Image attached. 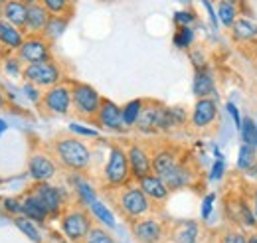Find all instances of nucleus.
Returning a JSON list of instances; mask_svg holds the SVG:
<instances>
[{
	"mask_svg": "<svg viewBox=\"0 0 257 243\" xmlns=\"http://www.w3.org/2000/svg\"><path fill=\"white\" fill-rule=\"evenodd\" d=\"M14 225L32 243H44V235L40 231V225L36 221H32V219H28L26 215H16L14 217Z\"/></svg>",
	"mask_w": 257,
	"mask_h": 243,
	"instance_id": "c85d7f7f",
	"label": "nucleus"
},
{
	"mask_svg": "<svg viewBox=\"0 0 257 243\" xmlns=\"http://www.w3.org/2000/svg\"><path fill=\"white\" fill-rule=\"evenodd\" d=\"M229 36L239 46H253L257 42V24L251 18H247V16H239L231 24Z\"/></svg>",
	"mask_w": 257,
	"mask_h": 243,
	"instance_id": "412c9836",
	"label": "nucleus"
},
{
	"mask_svg": "<svg viewBox=\"0 0 257 243\" xmlns=\"http://www.w3.org/2000/svg\"><path fill=\"white\" fill-rule=\"evenodd\" d=\"M75 0H40V4L52 14V16H67L71 18Z\"/></svg>",
	"mask_w": 257,
	"mask_h": 243,
	"instance_id": "72a5a7b5",
	"label": "nucleus"
},
{
	"mask_svg": "<svg viewBox=\"0 0 257 243\" xmlns=\"http://www.w3.org/2000/svg\"><path fill=\"white\" fill-rule=\"evenodd\" d=\"M2 69H4V73H6V75H10V77L18 79V77H22L24 63L18 60V56H16V54H12V56L4 58V61H2Z\"/></svg>",
	"mask_w": 257,
	"mask_h": 243,
	"instance_id": "e433bc0d",
	"label": "nucleus"
},
{
	"mask_svg": "<svg viewBox=\"0 0 257 243\" xmlns=\"http://www.w3.org/2000/svg\"><path fill=\"white\" fill-rule=\"evenodd\" d=\"M245 176H247V178H251V180H257V162L249 168V170H247V172H245Z\"/></svg>",
	"mask_w": 257,
	"mask_h": 243,
	"instance_id": "3c124183",
	"label": "nucleus"
},
{
	"mask_svg": "<svg viewBox=\"0 0 257 243\" xmlns=\"http://www.w3.org/2000/svg\"><path fill=\"white\" fill-rule=\"evenodd\" d=\"M143 107H145V99H131V101H127L121 107V111H123V123H125L127 129H135V125H137L139 117H141Z\"/></svg>",
	"mask_w": 257,
	"mask_h": 243,
	"instance_id": "c756f323",
	"label": "nucleus"
},
{
	"mask_svg": "<svg viewBox=\"0 0 257 243\" xmlns=\"http://www.w3.org/2000/svg\"><path fill=\"white\" fill-rule=\"evenodd\" d=\"M220 243H247V231L229 225L220 233Z\"/></svg>",
	"mask_w": 257,
	"mask_h": 243,
	"instance_id": "4c0bfd02",
	"label": "nucleus"
},
{
	"mask_svg": "<svg viewBox=\"0 0 257 243\" xmlns=\"http://www.w3.org/2000/svg\"><path fill=\"white\" fill-rule=\"evenodd\" d=\"M83 243H117V241H115V237L109 233L107 227H103V225H93V227L89 229L87 237L83 239Z\"/></svg>",
	"mask_w": 257,
	"mask_h": 243,
	"instance_id": "c9c22d12",
	"label": "nucleus"
},
{
	"mask_svg": "<svg viewBox=\"0 0 257 243\" xmlns=\"http://www.w3.org/2000/svg\"><path fill=\"white\" fill-rule=\"evenodd\" d=\"M87 210H89L91 217L95 219L99 225H103V227H107V229H115V227H117V219H115L113 210H111L105 202H101L99 198H97Z\"/></svg>",
	"mask_w": 257,
	"mask_h": 243,
	"instance_id": "bb28decb",
	"label": "nucleus"
},
{
	"mask_svg": "<svg viewBox=\"0 0 257 243\" xmlns=\"http://www.w3.org/2000/svg\"><path fill=\"white\" fill-rule=\"evenodd\" d=\"M225 176V158H216L212 168H210V174H208V180L210 182H220Z\"/></svg>",
	"mask_w": 257,
	"mask_h": 243,
	"instance_id": "c03bdc74",
	"label": "nucleus"
},
{
	"mask_svg": "<svg viewBox=\"0 0 257 243\" xmlns=\"http://www.w3.org/2000/svg\"><path fill=\"white\" fill-rule=\"evenodd\" d=\"M212 152H214V156H216V158H224V154H222V151H220L218 147H214V149H212Z\"/></svg>",
	"mask_w": 257,
	"mask_h": 243,
	"instance_id": "5fc2aeb1",
	"label": "nucleus"
},
{
	"mask_svg": "<svg viewBox=\"0 0 257 243\" xmlns=\"http://www.w3.org/2000/svg\"><path fill=\"white\" fill-rule=\"evenodd\" d=\"M202 4H204V8H206V12H208L210 24L214 26V30H218V26H220V20H218V12H216V8H214L212 0H202Z\"/></svg>",
	"mask_w": 257,
	"mask_h": 243,
	"instance_id": "de8ad7c7",
	"label": "nucleus"
},
{
	"mask_svg": "<svg viewBox=\"0 0 257 243\" xmlns=\"http://www.w3.org/2000/svg\"><path fill=\"white\" fill-rule=\"evenodd\" d=\"M67 26H69V18L67 16H52L50 22H48V26H46V30H44V36L54 44L58 38L64 36Z\"/></svg>",
	"mask_w": 257,
	"mask_h": 243,
	"instance_id": "473e14b6",
	"label": "nucleus"
},
{
	"mask_svg": "<svg viewBox=\"0 0 257 243\" xmlns=\"http://www.w3.org/2000/svg\"><path fill=\"white\" fill-rule=\"evenodd\" d=\"M127 158L131 166V176L133 182H139L147 174L153 172V151L143 145V143H128L127 145Z\"/></svg>",
	"mask_w": 257,
	"mask_h": 243,
	"instance_id": "4468645a",
	"label": "nucleus"
},
{
	"mask_svg": "<svg viewBox=\"0 0 257 243\" xmlns=\"http://www.w3.org/2000/svg\"><path fill=\"white\" fill-rule=\"evenodd\" d=\"M216 12H218V20H220V24H222L224 28H227V30H229L231 24L241 16L237 4L231 2V0H218V4H216Z\"/></svg>",
	"mask_w": 257,
	"mask_h": 243,
	"instance_id": "cd10ccee",
	"label": "nucleus"
},
{
	"mask_svg": "<svg viewBox=\"0 0 257 243\" xmlns=\"http://www.w3.org/2000/svg\"><path fill=\"white\" fill-rule=\"evenodd\" d=\"M113 204L117 208V212L123 215V219H127L128 223L155 213V204L147 198V194L139 188L137 182H131L119 190L113 192Z\"/></svg>",
	"mask_w": 257,
	"mask_h": 243,
	"instance_id": "f03ea898",
	"label": "nucleus"
},
{
	"mask_svg": "<svg viewBox=\"0 0 257 243\" xmlns=\"http://www.w3.org/2000/svg\"><path fill=\"white\" fill-rule=\"evenodd\" d=\"M2 2H6V0H2Z\"/></svg>",
	"mask_w": 257,
	"mask_h": 243,
	"instance_id": "0e129e2a",
	"label": "nucleus"
},
{
	"mask_svg": "<svg viewBox=\"0 0 257 243\" xmlns=\"http://www.w3.org/2000/svg\"><path fill=\"white\" fill-rule=\"evenodd\" d=\"M220 121V107H218V99L214 97H202L196 99L190 117H188V125L192 127L196 133H206L210 129H214Z\"/></svg>",
	"mask_w": 257,
	"mask_h": 243,
	"instance_id": "6e6552de",
	"label": "nucleus"
},
{
	"mask_svg": "<svg viewBox=\"0 0 257 243\" xmlns=\"http://www.w3.org/2000/svg\"><path fill=\"white\" fill-rule=\"evenodd\" d=\"M247 243H257V229L247 233Z\"/></svg>",
	"mask_w": 257,
	"mask_h": 243,
	"instance_id": "603ef678",
	"label": "nucleus"
},
{
	"mask_svg": "<svg viewBox=\"0 0 257 243\" xmlns=\"http://www.w3.org/2000/svg\"><path fill=\"white\" fill-rule=\"evenodd\" d=\"M255 162H257V149L251 147V145H243V143H241V147H239V151H237V160H235L237 172H243V174H245Z\"/></svg>",
	"mask_w": 257,
	"mask_h": 243,
	"instance_id": "7c9ffc66",
	"label": "nucleus"
},
{
	"mask_svg": "<svg viewBox=\"0 0 257 243\" xmlns=\"http://www.w3.org/2000/svg\"><path fill=\"white\" fill-rule=\"evenodd\" d=\"M194 42H196V32L192 26H180V28H176L174 36H172L174 48H178L182 52H188L194 46Z\"/></svg>",
	"mask_w": 257,
	"mask_h": 243,
	"instance_id": "2f4dec72",
	"label": "nucleus"
},
{
	"mask_svg": "<svg viewBox=\"0 0 257 243\" xmlns=\"http://www.w3.org/2000/svg\"><path fill=\"white\" fill-rule=\"evenodd\" d=\"M188 56H190L194 69H200V67H206L208 65V58H206V54H204L202 48H190L188 50Z\"/></svg>",
	"mask_w": 257,
	"mask_h": 243,
	"instance_id": "a18cd8bd",
	"label": "nucleus"
},
{
	"mask_svg": "<svg viewBox=\"0 0 257 243\" xmlns=\"http://www.w3.org/2000/svg\"><path fill=\"white\" fill-rule=\"evenodd\" d=\"M40 107L48 115L67 117L71 113V85H69V81L64 79L62 83H58L50 89H44Z\"/></svg>",
	"mask_w": 257,
	"mask_h": 243,
	"instance_id": "1a4fd4ad",
	"label": "nucleus"
},
{
	"mask_svg": "<svg viewBox=\"0 0 257 243\" xmlns=\"http://www.w3.org/2000/svg\"><path fill=\"white\" fill-rule=\"evenodd\" d=\"M22 79L38 85L40 89H50L64 81V69L54 58L38 63H26L22 69Z\"/></svg>",
	"mask_w": 257,
	"mask_h": 243,
	"instance_id": "423d86ee",
	"label": "nucleus"
},
{
	"mask_svg": "<svg viewBox=\"0 0 257 243\" xmlns=\"http://www.w3.org/2000/svg\"><path fill=\"white\" fill-rule=\"evenodd\" d=\"M225 217L229 221V225L239 227L243 231H253L257 229V217L247 196H233L225 202Z\"/></svg>",
	"mask_w": 257,
	"mask_h": 243,
	"instance_id": "9d476101",
	"label": "nucleus"
},
{
	"mask_svg": "<svg viewBox=\"0 0 257 243\" xmlns=\"http://www.w3.org/2000/svg\"><path fill=\"white\" fill-rule=\"evenodd\" d=\"M24 2H26V4L30 6V4H36V2H40V0H24Z\"/></svg>",
	"mask_w": 257,
	"mask_h": 243,
	"instance_id": "13d9d810",
	"label": "nucleus"
},
{
	"mask_svg": "<svg viewBox=\"0 0 257 243\" xmlns=\"http://www.w3.org/2000/svg\"><path fill=\"white\" fill-rule=\"evenodd\" d=\"M2 18L6 22L14 24L16 28L24 30L26 28V18H28V4L24 0H6L4 10H2Z\"/></svg>",
	"mask_w": 257,
	"mask_h": 243,
	"instance_id": "393cba45",
	"label": "nucleus"
},
{
	"mask_svg": "<svg viewBox=\"0 0 257 243\" xmlns=\"http://www.w3.org/2000/svg\"><path fill=\"white\" fill-rule=\"evenodd\" d=\"M6 105H8V93L4 91V87L0 85V111H2Z\"/></svg>",
	"mask_w": 257,
	"mask_h": 243,
	"instance_id": "8fccbe9b",
	"label": "nucleus"
},
{
	"mask_svg": "<svg viewBox=\"0 0 257 243\" xmlns=\"http://www.w3.org/2000/svg\"><path fill=\"white\" fill-rule=\"evenodd\" d=\"M216 200H218L216 192H208V194L202 198V206H200V217H202V221H208V219L212 217Z\"/></svg>",
	"mask_w": 257,
	"mask_h": 243,
	"instance_id": "a19ab883",
	"label": "nucleus"
},
{
	"mask_svg": "<svg viewBox=\"0 0 257 243\" xmlns=\"http://www.w3.org/2000/svg\"><path fill=\"white\" fill-rule=\"evenodd\" d=\"M0 204H2V210L8 213V215H12V217L22 215V198L20 196H8Z\"/></svg>",
	"mask_w": 257,
	"mask_h": 243,
	"instance_id": "ea45409f",
	"label": "nucleus"
},
{
	"mask_svg": "<svg viewBox=\"0 0 257 243\" xmlns=\"http://www.w3.org/2000/svg\"><path fill=\"white\" fill-rule=\"evenodd\" d=\"M93 125L99 127L101 131H107V133H127L128 129L123 123V111H121V105H117L115 101L111 99H105L101 101V107L97 111L95 119H93Z\"/></svg>",
	"mask_w": 257,
	"mask_h": 243,
	"instance_id": "ddd939ff",
	"label": "nucleus"
},
{
	"mask_svg": "<svg viewBox=\"0 0 257 243\" xmlns=\"http://www.w3.org/2000/svg\"><path fill=\"white\" fill-rule=\"evenodd\" d=\"M166 186L170 188V192H180L186 188H192L198 180V170L194 168L192 160H188L186 156H182V160L162 178Z\"/></svg>",
	"mask_w": 257,
	"mask_h": 243,
	"instance_id": "dca6fc26",
	"label": "nucleus"
},
{
	"mask_svg": "<svg viewBox=\"0 0 257 243\" xmlns=\"http://www.w3.org/2000/svg\"><path fill=\"white\" fill-rule=\"evenodd\" d=\"M170 235H172V241L174 243H200L202 227L194 219H184V221L174 223Z\"/></svg>",
	"mask_w": 257,
	"mask_h": 243,
	"instance_id": "b1692460",
	"label": "nucleus"
},
{
	"mask_svg": "<svg viewBox=\"0 0 257 243\" xmlns=\"http://www.w3.org/2000/svg\"><path fill=\"white\" fill-rule=\"evenodd\" d=\"M6 129H8V123H6V119H2V117H0V137L6 133Z\"/></svg>",
	"mask_w": 257,
	"mask_h": 243,
	"instance_id": "864d4df0",
	"label": "nucleus"
},
{
	"mask_svg": "<svg viewBox=\"0 0 257 243\" xmlns=\"http://www.w3.org/2000/svg\"><path fill=\"white\" fill-rule=\"evenodd\" d=\"M237 131H239V137H241V143L243 145H251V147L257 149V127H255V121L251 117H243L241 127Z\"/></svg>",
	"mask_w": 257,
	"mask_h": 243,
	"instance_id": "f704fd0d",
	"label": "nucleus"
},
{
	"mask_svg": "<svg viewBox=\"0 0 257 243\" xmlns=\"http://www.w3.org/2000/svg\"><path fill=\"white\" fill-rule=\"evenodd\" d=\"M50 18H52V14L40 2L30 4L28 6V18H26V28H24V32L26 34H44L48 22H50Z\"/></svg>",
	"mask_w": 257,
	"mask_h": 243,
	"instance_id": "a878e982",
	"label": "nucleus"
},
{
	"mask_svg": "<svg viewBox=\"0 0 257 243\" xmlns=\"http://www.w3.org/2000/svg\"><path fill=\"white\" fill-rule=\"evenodd\" d=\"M192 93L196 99H202V97L220 99V95H218V85H216V75H214V71H212L208 65H206V67H200V69H194Z\"/></svg>",
	"mask_w": 257,
	"mask_h": 243,
	"instance_id": "aec40b11",
	"label": "nucleus"
},
{
	"mask_svg": "<svg viewBox=\"0 0 257 243\" xmlns=\"http://www.w3.org/2000/svg\"><path fill=\"white\" fill-rule=\"evenodd\" d=\"M22 198V215H26L28 219L36 221L38 225H44L46 221H50V213L46 210V206L42 204V200L34 194L32 190H26Z\"/></svg>",
	"mask_w": 257,
	"mask_h": 243,
	"instance_id": "4be33fe9",
	"label": "nucleus"
},
{
	"mask_svg": "<svg viewBox=\"0 0 257 243\" xmlns=\"http://www.w3.org/2000/svg\"><path fill=\"white\" fill-rule=\"evenodd\" d=\"M22 93H24V97H26L30 103H34V105H38V107H40L44 89H40V87H38V85H34V83L24 81V83H22Z\"/></svg>",
	"mask_w": 257,
	"mask_h": 243,
	"instance_id": "37998d69",
	"label": "nucleus"
},
{
	"mask_svg": "<svg viewBox=\"0 0 257 243\" xmlns=\"http://www.w3.org/2000/svg\"><path fill=\"white\" fill-rule=\"evenodd\" d=\"M178 2H188V0H178Z\"/></svg>",
	"mask_w": 257,
	"mask_h": 243,
	"instance_id": "052dcab7",
	"label": "nucleus"
},
{
	"mask_svg": "<svg viewBox=\"0 0 257 243\" xmlns=\"http://www.w3.org/2000/svg\"><path fill=\"white\" fill-rule=\"evenodd\" d=\"M30 190L46 206L50 219H60V215L69 206V190H65L62 186H56L52 182H34Z\"/></svg>",
	"mask_w": 257,
	"mask_h": 243,
	"instance_id": "0eeeda50",
	"label": "nucleus"
},
{
	"mask_svg": "<svg viewBox=\"0 0 257 243\" xmlns=\"http://www.w3.org/2000/svg\"><path fill=\"white\" fill-rule=\"evenodd\" d=\"M93 225H95V219L91 217L89 210L79 204L67 206L64 213L60 215V229L69 243H83Z\"/></svg>",
	"mask_w": 257,
	"mask_h": 243,
	"instance_id": "20e7f679",
	"label": "nucleus"
},
{
	"mask_svg": "<svg viewBox=\"0 0 257 243\" xmlns=\"http://www.w3.org/2000/svg\"><path fill=\"white\" fill-rule=\"evenodd\" d=\"M180 160H182L180 149H176L172 145L157 147V149H153V172L164 178Z\"/></svg>",
	"mask_w": 257,
	"mask_h": 243,
	"instance_id": "a211bd4d",
	"label": "nucleus"
},
{
	"mask_svg": "<svg viewBox=\"0 0 257 243\" xmlns=\"http://www.w3.org/2000/svg\"><path fill=\"white\" fill-rule=\"evenodd\" d=\"M28 176L34 182H52L60 174V164L48 151H32L28 156Z\"/></svg>",
	"mask_w": 257,
	"mask_h": 243,
	"instance_id": "9b49d317",
	"label": "nucleus"
},
{
	"mask_svg": "<svg viewBox=\"0 0 257 243\" xmlns=\"http://www.w3.org/2000/svg\"><path fill=\"white\" fill-rule=\"evenodd\" d=\"M24 38H26V32L24 30L16 28L14 24L6 22L4 18L0 20V48H2V50L16 54V52H18V48L22 46Z\"/></svg>",
	"mask_w": 257,
	"mask_h": 243,
	"instance_id": "5701e85b",
	"label": "nucleus"
},
{
	"mask_svg": "<svg viewBox=\"0 0 257 243\" xmlns=\"http://www.w3.org/2000/svg\"><path fill=\"white\" fill-rule=\"evenodd\" d=\"M225 111H227V115L231 117L233 127L239 129V127H241V121H243V117H241V113H239V107H237L233 101H227V103H225Z\"/></svg>",
	"mask_w": 257,
	"mask_h": 243,
	"instance_id": "49530a36",
	"label": "nucleus"
},
{
	"mask_svg": "<svg viewBox=\"0 0 257 243\" xmlns=\"http://www.w3.org/2000/svg\"><path fill=\"white\" fill-rule=\"evenodd\" d=\"M50 152L54 154L60 168H64L65 172L85 174V172H89V168L93 164V151L89 149L87 143H83V139H79L75 135L56 137L50 145Z\"/></svg>",
	"mask_w": 257,
	"mask_h": 243,
	"instance_id": "f257e3e1",
	"label": "nucleus"
},
{
	"mask_svg": "<svg viewBox=\"0 0 257 243\" xmlns=\"http://www.w3.org/2000/svg\"><path fill=\"white\" fill-rule=\"evenodd\" d=\"M0 210H2V204H0Z\"/></svg>",
	"mask_w": 257,
	"mask_h": 243,
	"instance_id": "680f3d73",
	"label": "nucleus"
},
{
	"mask_svg": "<svg viewBox=\"0 0 257 243\" xmlns=\"http://www.w3.org/2000/svg\"><path fill=\"white\" fill-rule=\"evenodd\" d=\"M2 10H4V2L0 0V20H2Z\"/></svg>",
	"mask_w": 257,
	"mask_h": 243,
	"instance_id": "4d7b16f0",
	"label": "nucleus"
},
{
	"mask_svg": "<svg viewBox=\"0 0 257 243\" xmlns=\"http://www.w3.org/2000/svg\"><path fill=\"white\" fill-rule=\"evenodd\" d=\"M139 188L147 194V198L155 204V206H162V204H166L168 202V198H170V188L166 186V182L162 180L159 174H155V172H151V174H147L145 178H141L139 180Z\"/></svg>",
	"mask_w": 257,
	"mask_h": 243,
	"instance_id": "6ab92c4d",
	"label": "nucleus"
},
{
	"mask_svg": "<svg viewBox=\"0 0 257 243\" xmlns=\"http://www.w3.org/2000/svg\"><path fill=\"white\" fill-rule=\"evenodd\" d=\"M67 184L71 188V194L75 196V204L83 206V208H89L97 198V190L95 186L85 178V174L81 172H69L67 174Z\"/></svg>",
	"mask_w": 257,
	"mask_h": 243,
	"instance_id": "f3484780",
	"label": "nucleus"
},
{
	"mask_svg": "<svg viewBox=\"0 0 257 243\" xmlns=\"http://www.w3.org/2000/svg\"><path fill=\"white\" fill-rule=\"evenodd\" d=\"M18 60L26 63H38V61H46L54 58L52 52V42L44 36V34H26L22 46L16 52Z\"/></svg>",
	"mask_w": 257,
	"mask_h": 243,
	"instance_id": "f8f14e48",
	"label": "nucleus"
},
{
	"mask_svg": "<svg viewBox=\"0 0 257 243\" xmlns=\"http://www.w3.org/2000/svg\"><path fill=\"white\" fill-rule=\"evenodd\" d=\"M69 133L79 137V139H99V131L91 129V127H85V125H79V123H69Z\"/></svg>",
	"mask_w": 257,
	"mask_h": 243,
	"instance_id": "79ce46f5",
	"label": "nucleus"
},
{
	"mask_svg": "<svg viewBox=\"0 0 257 243\" xmlns=\"http://www.w3.org/2000/svg\"><path fill=\"white\" fill-rule=\"evenodd\" d=\"M131 231L137 243H162L164 239V223L153 213L133 221Z\"/></svg>",
	"mask_w": 257,
	"mask_h": 243,
	"instance_id": "2eb2a0df",
	"label": "nucleus"
},
{
	"mask_svg": "<svg viewBox=\"0 0 257 243\" xmlns=\"http://www.w3.org/2000/svg\"><path fill=\"white\" fill-rule=\"evenodd\" d=\"M247 200H249V206H251V210H253V213H255V217H257V186L249 188Z\"/></svg>",
	"mask_w": 257,
	"mask_h": 243,
	"instance_id": "09e8293b",
	"label": "nucleus"
},
{
	"mask_svg": "<svg viewBox=\"0 0 257 243\" xmlns=\"http://www.w3.org/2000/svg\"><path fill=\"white\" fill-rule=\"evenodd\" d=\"M255 127H257V121H255Z\"/></svg>",
	"mask_w": 257,
	"mask_h": 243,
	"instance_id": "e2e57ef3",
	"label": "nucleus"
},
{
	"mask_svg": "<svg viewBox=\"0 0 257 243\" xmlns=\"http://www.w3.org/2000/svg\"><path fill=\"white\" fill-rule=\"evenodd\" d=\"M58 243H69V241H67L65 237H60V241H58Z\"/></svg>",
	"mask_w": 257,
	"mask_h": 243,
	"instance_id": "bf43d9fd",
	"label": "nucleus"
},
{
	"mask_svg": "<svg viewBox=\"0 0 257 243\" xmlns=\"http://www.w3.org/2000/svg\"><path fill=\"white\" fill-rule=\"evenodd\" d=\"M251 48H253V60H255V67H257V42L251 46Z\"/></svg>",
	"mask_w": 257,
	"mask_h": 243,
	"instance_id": "6e6d98bb",
	"label": "nucleus"
},
{
	"mask_svg": "<svg viewBox=\"0 0 257 243\" xmlns=\"http://www.w3.org/2000/svg\"><path fill=\"white\" fill-rule=\"evenodd\" d=\"M196 20H198V16H196V12L190 10V8L176 10V12H174V16H172V22H174V26H176V28H180V26H194V24H196Z\"/></svg>",
	"mask_w": 257,
	"mask_h": 243,
	"instance_id": "58836bf2",
	"label": "nucleus"
},
{
	"mask_svg": "<svg viewBox=\"0 0 257 243\" xmlns=\"http://www.w3.org/2000/svg\"><path fill=\"white\" fill-rule=\"evenodd\" d=\"M69 85H71V113H75L83 121L93 123L103 101L101 93L85 81L69 79Z\"/></svg>",
	"mask_w": 257,
	"mask_h": 243,
	"instance_id": "39448f33",
	"label": "nucleus"
},
{
	"mask_svg": "<svg viewBox=\"0 0 257 243\" xmlns=\"http://www.w3.org/2000/svg\"><path fill=\"white\" fill-rule=\"evenodd\" d=\"M131 182H133V176H131L127 149L123 145L113 143L109 147L107 162H105L103 172H101V186L105 192H115V190H119Z\"/></svg>",
	"mask_w": 257,
	"mask_h": 243,
	"instance_id": "7ed1b4c3",
	"label": "nucleus"
}]
</instances>
